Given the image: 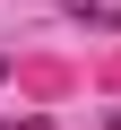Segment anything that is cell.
Here are the masks:
<instances>
[{"mask_svg":"<svg viewBox=\"0 0 121 130\" xmlns=\"http://www.w3.org/2000/svg\"><path fill=\"white\" fill-rule=\"evenodd\" d=\"M69 26H121V0H69Z\"/></svg>","mask_w":121,"mask_h":130,"instance_id":"6da1fadb","label":"cell"}]
</instances>
